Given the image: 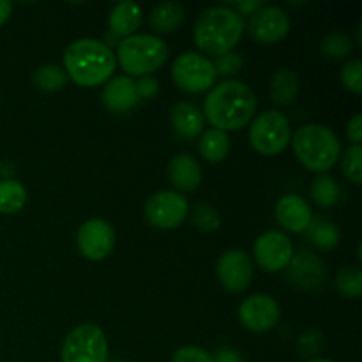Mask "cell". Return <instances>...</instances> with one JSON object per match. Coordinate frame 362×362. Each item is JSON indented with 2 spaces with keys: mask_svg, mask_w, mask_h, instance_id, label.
I'll list each match as a JSON object with an SVG mask.
<instances>
[{
  "mask_svg": "<svg viewBox=\"0 0 362 362\" xmlns=\"http://www.w3.org/2000/svg\"><path fill=\"white\" fill-rule=\"evenodd\" d=\"M308 362H334L331 359H322V357H315V359H310Z\"/></svg>",
  "mask_w": 362,
  "mask_h": 362,
  "instance_id": "obj_41",
  "label": "cell"
},
{
  "mask_svg": "<svg viewBox=\"0 0 362 362\" xmlns=\"http://www.w3.org/2000/svg\"><path fill=\"white\" fill-rule=\"evenodd\" d=\"M34 85L45 92L62 90L67 85V74L55 64H45L34 71Z\"/></svg>",
  "mask_w": 362,
  "mask_h": 362,
  "instance_id": "obj_26",
  "label": "cell"
},
{
  "mask_svg": "<svg viewBox=\"0 0 362 362\" xmlns=\"http://www.w3.org/2000/svg\"><path fill=\"white\" fill-rule=\"evenodd\" d=\"M354 45H352V39L349 35L341 34V32H334V34H329L327 37L322 41L320 49L325 57L329 59H345L350 52H352Z\"/></svg>",
  "mask_w": 362,
  "mask_h": 362,
  "instance_id": "obj_29",
  "label": "cell"
},
{
  "mask_svg": "<svg viewBox=\"0 0 362 362\" xmlns=\"http://www.w3.org/2000/svg\"><path fill=\"white\" fill-rule=\"evenodd\" d=\"M311 198L320 207H332L339 200L338 182L329 175H318L311 184Z\"/></svg>",
  "mask_w": 362,
  "mask_h": 362,
  "instance_id": "obj_27",
  "label": "cell"
},
{
  "mask_svg": "<svg viewBox=\"0 0 362 362\" xmlns=\"http://www.w3.org/2000/svg\"><path fill=\"white\" fill-rule=\"evenodd\" d=\"M115 59L131 76H148L166 62L168 46L158 35L134 34L119 41Z\"/></svg>",
  "mask_w": 362,
  "mask_h": 362,
  "instance_id": "obj_5",
  "label": "cell"
},
{
  "mask_svg": "<svg viewBox=\"0 0 362 362\" xmlns=\"http://www.w3.org/2000/svg\"><path fill=\"white\" fill-rule=\"evenodd\" d=\"M198 151H200L202 158L207 159L211 163L223 161L230 151V138L225 131L219 129H209L202 134L200 141H198Z\"/></svg>",
  "mask_w": 362,
  "mask_h": 362,
  "instance_id": "obj_23",
  "label": "cell"
},
{
  "mask_svg": "<svg viewBox=\"0 0 362 362\" xmlns=\"http://www.w3.org/2000/svg\"><path fill=\"white\" fill-rule=\"evenodd\" d=\"M292 140V127L288 119L278 110L257 115L250 127V141L257 152L264 156H278Z\"/></svg>",
  "mask_w": 362,
  "mask_h": 362,
  "instance_id": "obj_6",
  "label": "cell"
},
{
  "mask_svg": "<svg viewBox=\"0 0 362 362\" xmlns=\"http://www.w3.org/2000/svg\"><path fill=\"white\" fill-rule=\"evenodd\" d=\"M27 204V189L14 179L0 180V212L16 214Z\"/></svg>",
  "mask_w": 362,
  "mask_h": 362,
  "instance_id": "obj_24",
  "label": "cell"
},
{
  "mask_svg": "<svg viewBox=\"0 0 362 362\" xmlns=\"http://www.w3.org/2000/svg\"><path fill=\"white\" fill-rule=\"evenodd\" d=\"M257 113V95L244 81L226 80L209 92L204 117L219 131L243 129Z\"/></svg>",
  "mask_w": 362,
  "mask_h": 362,
  "instance_id": "obj_1",
  "label": "cell"
},
{
  "mask_svg": "<svg viewBox=\"0 0 362 362\" xmlns=\"http://www.w3.org/2000/svg\"><path fill=\"white\" fill-rule=\"evenodd\" d=\"M168 179L177 193L194 191L202 182V168L197 159L189 154H177L168 163Z\"/></svg>",
  "mask_w": 362,
  "mask_h": 362,
  "instance_id": "obj_19",
  "label": "cell"
},
{
  "mask_svg": "<svg viewBox=\"0 0 362 362\" xmlns=\"http://www.w3.org/2000/svg\"><path fill=\"white\" fill-rule=\"evenodd\" d=\"M255 258L258 265L267 272H278L288 267L293 258V244L288 237L278 230L262 233L255 243Z\"/></svg>",
  "mask_w": 362,
  "mask_h": 362,
  "instance_id": "obj_11",
  "label": "cell"
},
{
  "mask_svg": "<svg viewBox=\"0 0 362 362\" xmlns=\"http://www.w3.org/2000/svg\"><path fill=\"white\" fill-rule=\"evenodd\" d=\"M310 240L320 250H332L339 244V230L336 228L334 223L327 221V219L320 218L311 221L310 228L306 230Z\"/></svg>",
  "mask_w": 362,
  "mask_h": 362,
  "instance_id": "obj_25",
  "label": "cell"
},
{
  "mask_svg": "<svg viewBox=\"0 0 362 362\" xmlns=\"http://www.w3.org/2000/svg\"><path fill=\"white\" fill-rule=\"evenodd\" d=\"M193 223L200 232L211 233L216 232L221 225V216L212 205L197 204L193 207Z\"/></svg>",
  "mask_w": 362,
  "mask_h": 362,
  "instance_id": "obj_30",
  "label": "cell"
},
{
  "mask_svg": "<svg viewBox=\"0 0 362 362\" xmlns=\"http://www.w3.org/2000/svg\"><path fill=\"white\" fill-rule=\"evenodd\" d=\"M247 30L255 41L262 45H272V42L281 41L288 34L290 18L281 7L264 6L250 18Z\"/></svg>",
  "mask_w": 362,
  "mask_h": 362,
  "instance_id": "obj_14",
  "label": "cell"
},
{
  "mask_svg": "<svg viewBox=\"0 0 362 362\" xmlns=\"http://www.w3.org/2000/svg\"><path fill=\"white\" fill-rule=\"evenodd\" d=\"M346 136L352 141V145H361L362 141V115L356 113L346 124Z\"/></svg>",
  "mask_w": 362,
  "mask_h": 362,
  "instance_id": "obj_37",
  "label": "cell"
},
{
  "mask_svg": "<svg viewBox=\"0 0 362 362\" xmlns=\"http://www.w3.org/2000/svg\"><path fill=\"white\" fill-rule=\"evenodd\" d=\"M279 304L267 293H255L243 300L239 318L246 329L253 332H267L279 322Z\"/></svg>",
  "mask_w": 362,
  "mask_h": 362,
  "instance_id": "obj_13",
  "label": "cell"
},
{
  "mask_svg": "<svg viewBox=\"0 0 362 362\" xmlns=\"http://www.w3.org/2000/svg\"><path fill=\"white\" fill-rule=\"evenodd\" d=\"M108 25L112 28V34H115L117 37L134 35L136 28L141 25V7L127 0L115 4L110 11Z\"/></svg>",
  "mask_w": 362,
  "mask_h": 362,
  "instance_id": "obj_20",
  "label": "cell"
},
{
  "mask_svg": "<svg viewBox=\"0 0 362 362\" xmlns=\"http://www.w3.org/2000/svg\"><path fill=\"white\" fill-rule=\"evenodd\" d=\"M145 219L154 228L172 230L177 228L186 219L189 204L186 197L177 191H159L154 193L145 204Z\"/></svg>",
  "mask_w": 362,
  "mask_h": 362,
  "instance_id": "obj_9",
  "label": "cell"
},
{
  "mask_svg": "<svg viewBox=\"0 0 362 362\" xmlns=\"http://www.w3.org/2000/svg\"><path fill=\"white\" fill-rule=\"evenodd\" d=\"M361 159H362V147L361 145H350L349 148L345 151L341 158V172L346 179L350 180L352 184H359L362 182V166H361Z\"/></svg>",
  "mask_w": 362,
  "mask_h": 362,
  "instance_id": "obj_31",
  "label": "cell"
},
{
  "mask_svg": "<svg viewBox=\"0 0 362 362\" xmlns=\"http://www.w3.org/2000/svg\"><path fill=\"white\" fill-rule=\"evenodd\" d=\"M184 16V7L179 2H159L151 11V18L148 23L154 28L158 34H170V32L177 30L182 25Z\"/></svg>",
  "mask_w": 362,
  "mask_h": 362,
  "instance_id": "obj_21",
  "label": "cell"
},
{
  "mask_svg": "<svg viewBox=\"0 0 362 362\" xmlns=\"http://www.w3.org/2000/svg\"><path fill=\"white\" fill-rule=\"evenodd\" d=\"M103 105L110 110L112 113H122L131 112L134 106L138 105L140 98L136 92V83L131 76H115L105 85L103 88Z\"/></svg>",
  "mask_w": 362,
  "mask_h": 362,
  "instance_id": "obj_17",
  "label": "cell"
},
{
  "mask_svg": "<svg viewBox=\"0 0 362 362\" xmlns=\"http://www.w3.org/2000/svg\"><path fill=\"white\" fill-rule=\"evenodd\" d=\"M216 274L223 288L232 293L244 292L253 279V264L246 251L228 250L219 257Z\"/></svg>",
  "mask_w": 362,
  "mask_h": 362,
  "instance_id": "obj_12",
  "label": "cell"
},
{
  "mask_svg": "<svg viewBox=\"0 0 362 362\" xmlns=\"http://www.w3.org/2000/svg\"><path fill=\"white\" fill-rule=\"evenodd\" d=\"M292 147L297 159L315 173H325L338 163L341 144L334 131L322 124H306L292 136Z\"/></svg>",
  "mask_w": 362,
  "mask_h": 362,
  "instance_id": "obj_4",
  "label": "cell"
},
{
  "mask_svg": "<svg viewBox=\"0 0 362 362\" xmlns=\"http://www.w3.org/2000/svg\"><path fill=\"white\" fill-rule=\"evenodd\" d=\"M66 74L80 87H95L108 81L115 71L117 59L105 41L81 37L71 42L64 52Z\"/></svg>",
  "mask_w": 362,
  "mask_h": 362,
  "instance_id": "obj_2",
  "label": "cell"
},
{
  "mask_svg": "<svg viewBox=\"0 0 362 362\" xmlns=\"http://www.w3.org/2000/svg\"><path fill=\"white\" fill-rule=\"evenodd\" d=\"M264 7V2L262 0H243V2L235 4V13H239L240 16L243 14H247V16H253L257 11H260Z\"/></svg>",
  "mask_w": 362,
  "mask_h": 362,
  "instance_id": "obj_39",
  "label": "cell"
},
{
  "mask_svg": "<svg viewBox=\"0 0 362 362\" xmlns=\"http://www.w3.org/2000/svg\"><path fill=\"white\" fill-rule=\"evenodd\" d=\"M212 362H244V357L230 346H221L212 356Z\"/></svg>",
  "mask_w": 362,
  "mask_h": 362,
  "instance_id": "obj_38",
  "label": "cell"
},
{
  "mask_svg": "<svg viewBox=\"0 0 362 362\" xmlns=\"http://www.w3.org/2000/svg\"><path fill=\"white\" fill-rule=\"evenodd\" d=\"M341 83L354 94L362 92V62L359 59H352L343 66Z\"/></svg>",
  "mask_w": 362,
  "mask_h": 362,
  "instance_id": "obj_32",
  "label": "cell"
},
{
  "mask_svg": "<svg viewBox=\"0 0 362 362\" xmlns=\"http://www.w3.org/2000/svg\"><path fill=\"white\" fill-rule=\"evenodd\" d=\"M325 276L327 274H325L324 262L310 251L293 255L292 262L288 264V279L299 288H318L324 285Z\"/></svg>",
  "mask_w": 362,
  "mask_h": 362,
  "instance_id": "obj_16",
  "label": "cell"
},
{
  "mask_svg": "<svg viewBox=\"0 0 362 362\" xmlns=\"http://www.w3.org/2000/svg\"><path fill=\"white\" fill-rule=\"evenodd\" d=\"M244 66V60L239 53H226V55L218 57V60L214 62L216 73L221 74V76H232L237 74Z\"/></svg>",
  "mask_w": 362,
  "mask_h": 362,
  "instance_id": "obj_33",
  "label": "cell"
},
{
  "mask_svg": "<svg viewBox=\"0 0 362 362\" xmlns=\"http://www.w3.org/2000/svg\"><path fill=\"white\" fill-rule=\"evenodd\" d=\"M13 14V4L9 0H0V27L6 23Z\"/></svg>",
  "mask_w": 362,
  "mask_h": 362,
  "instance_id": "obj_40",
  "label": "cell"
},
{
  "mask_svg": "<svg viewBox=\"0 0 362 362\" xmlns=\"http://www.w3.org/2000/svg\"><path fill=\"white\" fill-rule=\"evenodd\" d=\"M170 124L177 136L182 140H193L204 131L205 117L197 105L180 101L175 103L170 110Z\"/></svg>",
  "mask_w": 362,
  "mask_h": 362,
  "instance_id": "obj_18",
  "label": "cell"
},
{
  "mask_svg": "<svg viewBox=\"0 0 362 362\" xmlns=\"http://www.w3.org/2000/svg\"><path fill=\"white\" fill-rule=\"evenodd\" d=\"M62 362H108V341L95 324H81L67 334L60 350Z\"/></svg>",
  "mask_w": 362,
  "mask_h": 362,
  "instance_id": "obj_7",
  "label": "cell"
},
{
  "mask_svg": "<svg viewBox=\"0 0 362 362\" xmlns=\"http://www.w3.org/2000/svg\"><path fill=\"white\" fill-rule=\"evenodd\" d=\"M322 350V334L317 331L304 332L299 338V352L306 357L317 356Z\"/></svg>",
  "mask_w": 362,
  "mask_h": 362,
  "instance_id": "obj_35",
  "label": "cell"
},
{
  "mask_svg": "<svg viewBox=\"0 0 362 362\" xmlns=\"http://www.w3.org/2000/svg\"><path fill=\"white\" fill-rule=\"evenodd\" d=\"M172 78L179 88L189 94H200L216 83L218 73L214 62L202 53H180L172 64Z\"/></svg>",
  "mask_w": 362,
  "mask_h": 362,
  "instance_id": "obj_8",
  "label": "cell"
},
{
  "mask_svg": "<svg viewBox=\"0 0 362 362\" xmlns=\"http://www.w3.org/2000/svg\"><path fill=\"white\" fill-rule=\"evenodd\" d=\"M172 362H212V354L200 346L187 345L173 352Z\"/></svg>",
  "mask_w": 362,
  "mask_h": 362,
  "instance_id": "obj_34",
  "label": "cell"
},
{
  "mask_svg": "<svg viewBox=\"0 0 362 362\" xmlns=\"http://www.w3.org/2000/svg\"><path fill=\"white\" fill-rule=\"evenodd\" d=\"M134 83H136V92L140 99L154 98L159 90V81L156 80L152 74H148V76H140V80L134 81Z\"/></svg>",
  "mask_w": 362,
  "mask_h": 362,
  "instance_id": "obj_36",
  "label": "cell"
},
{
  "mask_svg": "<svg viewBox=\"0 0 362 362\" xmlns=\"http://www.w3.org/2000/svg\"><path fill=\"white\" fill-rule=\"evenodd\" d=\"M299 94V76L296 71L283 67L272 74L271 80V98L276 105L288 106L296 101Z\"/></svg>",
  "mask_w": 362,
  "mask_h": 362,
  "instance_id": "obj_22",
  "label": "cell"
},
{
  "mask_svg": "<svg viewBox=\"0 0 362 362\" xmlns=\"http://www.w3.org/2000/svg\"><path fill=\"white\" fill-rule=\"evenodd\" d=\"M112 362H126V361H112Z\"/></svg>",
  "mask_w": 362,
  "mask_h": 362,
  "instance_id": "obj_42",
  "label": "cell"
},
{
  "mask_svg": "<svg viewBox=\"0 0 362 362\" xmlns=\"http://www.w3.org/2000/svg\"><path fill=\"white\" fill-rule=\"evenodd\" d=\"M336 288L346 299H357L362 293V272L357 265L343 267L336 276Z\"/></svg>",
  "mask_w": 362,
  "mask_h": 362,
  "instance_id": "obj_28",
  "label": "cell"
},
{
  "mask_svg": "<svg viewBox=\"0 0 362 362\" xmlns=\"http://www.w3.org/2000/svg\"><path fill=\"white\" fill-rule=\"evenodd\" d=\"M76 244L80 253L87 260H105L115 246V232L108 221L101 218H92L78 230Z\"/></svg>",
  "mask_w": 362,
  "mask_h": 362,
  "instance_id": "obj_10",
  "label": "cell"
},
{
  "mask_svg": "<svg viewBox=\"0 0 362 362\" xmlns=\"http://www.w3.org/2000/svg\"><path fill=\"white\" fill-rule=\"evenodd\" d=\"M274 214L279 225L293 233L306 232L313 221L310 204L299 194H285V197L279 198Z\"/></svg>",
  "mask_w": 362,
  "mask_h": 362,
  "instance_id": "obj_15",
  "label": "cell"
},
{
  "mask_svg": "<svg viewBox=\"0 0 362 362\" xmlns=\"http://www.w3.org/2000/svg\"><path fill=\"white\" fill-rule=\"evenodd\" d=\"M244 28L243 16L232 7H209L194 23V42L207 55L221 57L239 45Z\"/></svg>",
  "mask_w": 362,
  "mask_h": 362,
  "instance_id": "obj_3",
  "label": "cell"
}]
</instances>
